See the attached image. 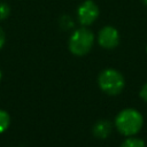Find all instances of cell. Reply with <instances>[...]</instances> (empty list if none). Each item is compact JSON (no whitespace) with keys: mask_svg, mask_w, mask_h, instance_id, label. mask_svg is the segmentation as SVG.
<instances>
[{"mask_svg":"<svg viewBox=\"0 0 147 147\" xmlns=\"http://www.w3.org/2000/svg\"><path fill=\"white\" fill-rule=\"evenodd\" d=\"M114 124L121 134L125 137H132L141 130L144 125V117L137 109L126 108L116 115Z\"/></svg>","mask_w":147,"mask_h":147,"instance_id":"1","label":"cell"},{"mask_svg":"<svg viewBox=\"0 0 147 147\" xmlns=\"http://www.w3.org/2000/svg\"><path fill=\"white\" fill-rule=\"evenodd\" d=\"M94 44V34L87 26H82L76 29L68 41V47L71 54L76 56L86 55L93 47Z\"/></svg>","mask_w":147,"mask_h":147,"instance_id":"2","label":"cell"},{"mask_svg":"<svg viewBox=\"0 0 147 147\" xmlns=\"http://www.w3.org/2000/svg\"><path fill=\"white\" fill-rule=\"evenodd\" d=\"M98 85L103 93L108 95H117L123 91L125 86V80L123 75L118 70L107 68L99 74Z\"/></svg>","mask_w":147,"mask_h":147,"instance_id":"3","label":"cell"},{"mask_svg":"<svg viewBox=\"0 0 147 147\" xmlns=\"http://www.w3.org/2000/svg\"><path fill=\"white\" fill-rule=\"evenodd\" d=\"M99 14V7L93 0H85L77 8V20L82 26L92 25L98 20Z\"/></svg>","mask_w":147,"mask_h":147,"instance_id":"4","label":"cell"},{"mask_svg":"<svg viewBox=\"0 0 147 147\" xmlns=\"http://www.w3.org/2000/svg\"><path fill=\"white\" fill-rule=\"evenodd\" d=\"M98 44L105 49H113L119 44V33L116 28L106 25L98 32Z\"/></svg>","mask_w":147,"mask_h":147,"instance_id":"5","label":"cell"},{"mask_svg":"<svg viewBox=\"0 0 147 147\" xmlns=\"http://www.w3.org/2000/svg\"><path fill=\"white\" fill-rule=\"evenodd\" d=\"M111 131H113V124L108 119H100L92 127L93 136L98 139L108 138V136L111 133Z\"/></svg>","mask_w":147,"mask_h":147,"instance_id":"6","label":"cell"},{"mask_svg":"<svg viewBox=\"0 0 147 147\" xmlns=\"http://www.w3.org/2000/svg\"><path fill=\"white\" fill-rule=\"evenodd\" d=\"M119 147H146V145H145V141L142 139L132 136V137H127L121 144Z\"/></svg>","mask_w":147,"mask_h":147,"instance_id":"7","label":"cell"},{"mask_svg":"<svg viewBox=\"0 0 147 147\" xmlns=\"http://www.w3.org/2000/svg\"><path fill=\"white\" fill-rule=\"evenodd\" d=\"M10 124V116L6 110L0 109V133L5 132Z\"/></svg>","mask_w":147,"mask_h":147,"instance_id":"8","label":"cell"},{"mask_svg":"<svg viewBox=\"0 0 147 147\" xmlns=\"http://www.w3.org/2000/svg\"><path fill=\"white\" fill-rule=\"evenodd\" d=\"M59 23H60V26L63 30H70L71 28H74V24H75L74 23V20L69 15H62Z\"/></svg>","mask_w":147,"mask_h":147,"instance_id":"9","label":"cell"},{"mask_svg":"<svg viewBox=\"0 0 147 147\" xmlns=\"http://www.w3.org/2000/svg\"><path fill=\"white\" fill-rule=\"evenodd\" d=\"M10 14V7L6 2H0V21L6 20Z\"/></svg>","mask_w":147,"mask_h":147,"instance_id":"10","label":"cell"},{"mask_svg":"<svg viewBox=\"0 0 147 147\" xmlns=\"http://www.w3.org/2000/svg\"><path fill=\"white\" fill-rule=\"evenodd\" d=\"M139 96H140L145 102H147V83H145V84L142 85V87L140 88Z\"/></svg>","mask_w":147,"mask_h":147,"instance_id":"11","label":"cell"},{"mask_svg":"<svg viewBox=\"0 0 147 147\" xmlns=\"http://www.w3.org/2000/svg\"><path fill=\"white\" fill-rule=\"evenodd\" d=\"M5 41H6V34H5V31H3V29L0 26V49L3 47V45H5Z\"/></svg>","mask_w":147,"mask_h":147,"instance_id":"12","label":"cell"},{"mask_svg":"<svg viewBox=\"0 0 147 147\" xmlns=\"http://www.w3.org/2000/svg\"><path fill=\"white\" fill-rule=\"evenodd\" d=\"M1 78H2V72H1V70H0V80H1Z\"/></svg>","mask_w":147,"mask_h":147,"instance_id":"13","label":"cell"},{"mask_svg":"<svg viewBox=\"0 0 147 147\" xmlns=\"http://www.w3.org/2000/svg\"><path fill=\"white\" fill-rule=\"evenodd\" d=\"M142 2H144V3L146 5V6H147V0H142Z\"/></svg>","mask_w":147,"mask_h":147,"instance_id":"14","label":"cell"},{"mask_svg":"<svg viewBox=\"0 0 147 147\" xmlns=\"http://www.w3.org/2000/svg\"><path fill=\"white\" fill-rule=\"evenodd\" d=\"M146 51H147V48H146Z\"/></svg>","mask_w":147,"mask_h":147,"instance_id":"15","label":"cell"}]
</instances>
